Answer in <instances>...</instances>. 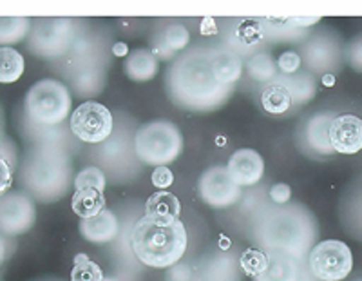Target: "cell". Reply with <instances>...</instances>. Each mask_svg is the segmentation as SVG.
I'll return each mask as SVG.
<instances>
[{"label": "cell", "instance_id": "cell-1", "mask_svg": "<svg viewBox=\"0 0 362 281\" xmlns=\"http://www.w3.org/2000/svg\"><path fill=\"white\" fill-rule=\"evenodd\" d=\"M136 258L153 269H169L187 251V231L180 219L147 216L138 219L131 234Z\"/></svg>", "mask_w": 362, "mask_h": 281}, {"label": "cell", "instance_id": "cell-2", "mask_svg": "<svg viewBox=\"0 0 362 281\" xmlns=\"http://www.w3.org/2000/svg\"><path fill=\"white\" fill-rule=\"evenodd\" d=\"M136 154L148 166H169L183 149L180 129L167 120H154L138 129L134 138Z\"/></svg>", "mask_w": 362, "mask_h": 281}, {"label": "cell", "instance_id": "cell-3", "mask_svg": "<svg viewBox=\"0 0 362 281\" xmlns=\"http://www.w3.org/2000/svg\"><path fill=\"white\" fill-rule=\"evenodd\" d=\"M25 113L40 125H58L71 113V95L58 80L47 79L35 84L25 95Z\"/></svg>", "mask_w": 362, "mask_h": 281}, {"label": "cell", "instance_id": "cell-4", "mask_svg": "<svg viewBox=\"0 0 362 281\" xmlns=\"http://www.w3.org/2000/svg\"><path fill=\"white\" fill-rule=\"evenodd\" d=\"M308 263L319 281H342L354 269V254L344 241L325 240L312 248Z\"/></svg>", "mask_w": 362, "mask_h": 281}, {"label": "cell", "instance_id": "cell-5", "mask_svg": "<svg viewBox=\"0 0 362 281\" xmlns=\"http://www.w3.org/2000/svg\"><path fill=\"white\" fill-rule=\"evenodd\" d=\"M71 131L86 144H100L112 132V115L103 103L89 100L71 113Z\"/></svg>", "mask_w": 362, "mask_h": 281}, {"label": "cell", "instance_id": "cell-6", "mask_svg": "<svg viewBox=\"0 0 362 281\" xmlns=\"http://www.w3.org/2000/svg\"><path fill=\"white\" fill-rule=\"evenodd\" d=\"M71 24L67 18H42L31 31V51L40 57H57L69 47Z\"/></svg>", "mask_w": 362, "mask_h": 281}, {"label": "cell", "instance_id": "cell-7", "mask_svg": "<svg viewBox=\"0 0 362 281\" xmlns=\"http://www.w3.org/2000/svg\"><path fill=\"white\" fill-rule=\"evenodd\" d=\"M37 209L24 193H8L0 198V232L21 236L33 227Z\"/></svg>", "mask_w": 362, "mask_h": 281}, {"label": "cell", "instance_id": "cell-8", "mask_svg": "<svg viewBox=\"0 0 362 281\" xmlns=\"http://www.w3.org/2000/svg\"><path fill=\"white\" fill-rule=\"evenodd\" d=\"M199 196L206 205L214 209H226L234 205L239 200V185H235L234 180L226 171V167H212L202 174L198 183Z\"/></svg>", "mask_w": 362, "mask_h": 281}, {"label": "cell", "instance_id": "cell-9", "mask_svg": "<svg viewBox=\"0 0 362 281\" xmlns=\"http://www.w3.org/2000/svg\"><path fill=\"white\" fill-rule=\"evenodd\" d=\"M328 138L334 153H358L362 151V118L355 115L334 116L328 129Z\"/></svg>", "mask_w": 362, "mask_h": 281}, {"label": "cell", "instance_id": "cell-10", "mask_svg": "<svg viewBox=\"0 0 362 281\" xmlns=\"http://www.w3.org/2000/svg\"><path fill=\"white\" fill-rule=\"evenodd\" d=\"M226 171L235 185H255L264 174L263 156L254 149H239L230 156Z\"/></svg>", "mask_w": 362, "mask_h": 281}, {"label": "cell", "instance_id": "cell-11", "mask_svg": "<svg viewBox=\"0 0 362 281\" xmlns=\"http://www.w3.org/2000/svg\"><path fill=\"white\" fill-rule=\"evenodd\" d=\"M118 219L112 214L111 211L100 212L95 218H87L82 219L80 224V232L86 238L87 241H93V243H107V241H112L118 234Z\"/></svg>", "mask_w": 362, "mask_h": 281}, {"label": "cell", "instance_id": "cell-12", "mask_svg": "<svg viewBox=\"0 0 362 281\" xmlns=\"http://www.w3.org/2000/svg\"><path fill=\"white\" fill-rule=\"evenodd\" d=\"M107 200L102 190L96 189H80L74 190L73 200H71V209L76 216L82 219L95 218L100 212L105 211Z\"/></svg>", "mask_w": 362, "mask_h": 281}, {"label": "cell", "instance_id": "cell-13", "mask_svg": "<svg viewBox=\"0 0 362 281\" xmlns=\"http://www.w3.org/2000/svg\"><path fill=\"white\" fill-rule=\"evenodd\" d=\"M125 73L134 82L153 80L158 73V58L147 50H136L125 62Z\"/></svg>", "mask_w": 362, "mask_h": 281}, {"label": "cell", "instance_id": "cell-14", "mask_svg": "<svg viewBox=\"0 0 362 281\" xmlns=\"http://www.w3.org/2000/svg\"><path fill=\"white\" fill-rule=\"evenodd\" d=\"M145 214L154 216V218L180 219L181 202L169 190H156L154 195L148 196L145 203Z\"/></svg>", "mask_w": 362, "mask_h": 281}, {"label": "cell", "instance_id": "cell-15", "mask_svg": "<svg viewBox=\"0 0 362 281\" xmlns=\"http://www.w3.org/2000/svg\"><path fill=\"white\" fill-rule=\"evenodd\" d=\"M25 60L15 47H0V84H13L22 79Z\"/></svg>", "mask_w": 362, "mask_h": 281}, {"label": "cell", "instance_id": "cell-16", "mask_svg": "<svg viewBox=\"0 0 362 281\" xmlns=\"http://www.w3.org/2000/svg\"><path fill=\"white\" fill-rule=\"evenodd\" d=\"M261 105L267 113L272 115H283L292 105V93L283 84H270L264 87L263 95H261Z\"/></svg>", "mask_w": 362, "mask_h": 281}, {"label": "cell", "instance_id": "cell-17", "mask_svg": "<svg viewBox=\"0 0 362 281\" xmlns=\"http://www.w3.org/2000/svg\"><path fill=\"white\" fill-rule=\"evenodd\" d=\"M210 69L219 86H228L241 76V62L232 53H221L210 62Z\"/></svg>", "mask_w": 362, "mask_h": 281}, {"label": "cell", "instance_id": "cell-18", "mask_svg": "<svg viewBox=\"0 0 362 281\" xmlns=\"http://www.w3.org/2000/svg\"><path fill=\"white\" fill-rule=\"evenodd\" d=\"M31 29L28 17H0V47H11L24 40Z\"/></svg>", "mask_w": 362, "mask_h": 281}, {"label": "cell", "instance_id": "cell-19", "mask_svg": "<svg viewBox=\"0 0 362 281\" xmlns=\"http://www.w3.org/2000/svg\"><path fill=\"white\" fill-rule=\"evenodd\" d=\"M103 270L96 261L90 260L87 254H76L74 256L73 270H71V281H103Z\"/></svg>", "mask_w": 362, "mask_h": 281}, {"label": "cell", "instance_id": "cell-20", "mask_svg": "<svg viewBox=\"0 0 362 281\" xmlns=\"http://www.w3.org/2000/svg\"><path fill=\"white\" fill-rule=\"evenodd\" d=\"M241 269L247 276L250 277H259L261 274H264L270 267V258L263 253V251H257V248H247L243 254H241Z\"/></svg>", "mask_w": 362, "mask_h": 281}, {"label": "cell", "instance_id": "cell-21", "mask_svg": "<svg viewBox=\"0 0 362 281\" xmlns=\"http://www.w3.org/2000/svg\"><path fill=\"white\" fill-rule=\"evenodd\" d=\"M105 174L98 167H86L74 176V190L80 189H96L105 190Z\"/></svg>", "mask_w": 362, "mask_h": 281}, {"label": "cell", "instance_id": "cell-22", "mask_svg": "<svg viewBox=\"0 0 362 281\" xmlns=\"http://www.w3.org/2000/svg\"><path fill=\"white\" fill-rule=\"evenodd\" d=\"M276 71H277V64H274L268 55H255L254 58L250 60L248 64V73L254 80H270L276 76Z\"/></svg>", "mask_w": 362, "mask_h": 281}, {"label": "cell", "instance_id": "cell-23", "mask_svg": "<svg viewBox=\"0 0 362 281\" xmlns=\"http://www.w3.org/2000/svg\"><path fill=\"white\" fill-rule=\"evenodd\" d=\"M190 35L187 31L185 25L181 24H170L169 28L163 31V44L165 47H169L170 51H181L189 46Z\"/></svg>", "mask_w": 362, "mask_h": 281}, {"label": "cell", "instance_id": "cell-24", "mask_svg": "<svg viewBox=\"0 0 362 281\" xmlns=\"http://www.w3.org/2000/svg\"><path fill=\"white\" fill-rule=\"evenodd\" d=\"M300 57L296 53V51H284L279 58H277V69L284 75H293L297 73L300 67Z\"/></svg>", "mask_w": 362, "mask_h": 281}, {"label": "cell", "instance_id": "cell-25", "mask_svg": "<svg viewBox=\"0 0 362 281\" xmlns=\"http://www.w3.org/2000/svg\"><path fill=\"white\" fill-rule=\"evenodd\" d=\"M151 182H153V185L160 190L169 189V187L174 183L173 171H170L167 166L156 167V169L153 171V174H151Z\"/></svg>", "mask_w": 362, "mask_h": 281}, {"label": "cell", "instance_id": "cell-26", "mask_svg": "<svg viewBox=\"0 0 362 281\" xmlns=\"http://www.w3.org/2000/svg\"><path fill=\"white\" fill-rule=\"evenodd\" d=\"M346 57H348L350 66L355 71H358V73H362V35H358V37H355L350 42L348 51H346Z\"/></svg>", "mask_w": 362, "mask_h": 281}, {"label": "cell", "instance_id": "cell-27", "mask_svg": "<svg viewBox=\"0 0 362 281\" xmlns=\"http://www.w3.org/2000/svg\"><path fill=\"white\" fill-rule=\"evenodd\" d=\"M13 185V167L2 154H0V198L9 193Z\"/></svg>", "mask_w": 362, "mask_h": 281}, {"label": "cell", "instance_id": "cell-28", "mask_svg": "<svg viewBox=\"0 0 362 281\" xmlns=\"http://www.w3.org/2000/svg\"><path fill=\"white\" fill-rule=\"evenodd\" d=\"M270 198L277 205H284V203H288L290 198H292V189H290L288 183H276L270 189Z\"/></svg>", "mask_w": 362, "mask_h": 281}, {"label": "cell", "instance_id": "cell-29", "mask_svg": "<svg viewBox=\"0 0 362 281\" xmlns=\"http://www.w3.org/2000/svg\"><path fill=\"white\" fill-rule=\"evenodd\" d=\"M239 37L243 38L247 44H252V42H257L261 38V28L257 22H243V28L239 29Z\"/></svg>", "mask_w": 362, "mask_h": 281}, {"label": "cell", "instance_id": "cell-30", "mask_svg": "<svg viewBox=\"0 0 362 281\" xmlns=\"http://www.w3.org/2000/svg\"><path fill=\"white\" fill-rule=\"evenodd\" d=\"M199 31H202V35H205V37H212V35H218L219 29L214 18L205 17L202 21V25H199Z\"/></svg>", "mask_w": 362, "mask_h": 281}, {"label": "cell", "instance_id": "cell-31", "mask_svg": "<svg viewBox=\"0 0 362 281\" xmlns=\"http://www.w3.org/2000/svg\"><path fill=\"white\" fill-rule=\"evenodd\" d=\"M112 55H115L116 58L129 57V46L125 42H115V44H112Z\"/></svg>", "mask_w": 362, "mask_h": 281}, {"label": "cell", "instance_id": "cell-32", "mask_svg": "<svg viewBox=\"0 0 362 281\" xmlns=\"http://www.w3.org/2000/svg\"><path fill=\"white\" fill-rule=\"evenodd\" d=\"M319 22V17H313V18H292L288 21V24L292 25H303V28H308V25H313Z\"/></svg>", "mask_w": 362, "mask_h": 281}, {"label": "cell", "instance_id": "cell-33", "mask_svg": "<svg viewBox=\"0 0 362 281\" xmlns=\"http://www.w3.org/2000/svg\"><path fill=\"white\" fill-rule=\"evenodd\" d=\"M335 82H337V79H335L334 73H326V75H322V86L325 87H334Z\"/></svg>", "mask_w": 362, "mask_h": 281}, {"label": "cell", "instance_id": "cell-34", "mask_svg": "<svg viewBox=\"0 0 362 281\" xmlns=\"http://www.w3.org/2000/svg\"><path fill=\"white\" fill-rule=\"evenodd\" d=\"M4 260H6V241L4 238L0 236V265L4 263Z\"/></svg>", "mask_w": 362, "mask_h": 281}, {"label": "cell", "instance_id": "cell-35", "mask_svg": "<svg viewBox=\"0 0 362 281\" xmlns=\"http://www.w3.org/2000/svg\"><path fill=\"white\" fill-rule=\"evenodd\" d=\"M219 247H221L223 251H226V248L230 247V240H228L226 236H221V238H219Z\"/></svg>", "mask_w": 362, "mask_h": 281}, {"label": "cell", "instance_id": "cell-36", "mask_svg": "<svg viewBox=\"0 0 362 281\" xmlns=\"http://www.w3.org/2000/svg\"><path fill=\"white\" fill-rule=\"evenodd\" d=\"M216 144H218V145H225L226 140L223 137H218V138H216Z\"/></svg>", "mask_w": 362, "mask_h": 281}, {"label": "cell", "instance_id": "cell-37", "mask_svg": "<svg viewBox=\"0 0 362 281\" xmlns=\"http://www.w3.org/2000/svg\"><path fill=\"white\" fill-rule=\"evenodd\" d=\"M103 281H116V280H115V277H105V280H103Z\"/></svg>", "mask_w": 362, "mask_h": 281}]
</instances>
